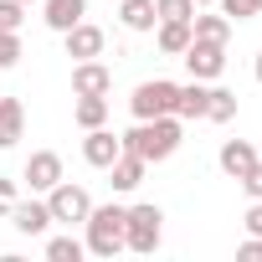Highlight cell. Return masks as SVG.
Segmentation results:
<instances>
[{
    "label": "cell",
    "instance_id": "30bf717a",
    "mask_svg": "<svg viewBox=\"0 0 262 262\" xmlns=\"http://www.w3.org/2000/svg\"><path fill=\"white\" fill-rule=\"evenodd\" d=\"M123 155V139L113 134L108 123H98V128H88V139H82V160L93 165V170H108L113 160Z\"/></svg>",
    "mask_w": 262,
    "mask_h": 262
},
{
    "label": "cell",
    "instance_id": "9c48e42d",
    "mask_svg": "<svg viewBox=\"0 0 262 262\" xmlns=\"http://www.w3.org/2000/svg\"><path fill=\"white\" fill-rule=\"evenodd\" d=\"M113 93V72L93 57V62H72V98H108Z\"/></svg>",
    "mask_w": 262,
    "mask_h": 262
},
{
    "label": "cell",
    "instance_id": "9a60e30c",
    "mask_svg": "<svg viewBox=\"0 0 262 262\" xmlns=\"http://www.w3.org/2000/svg\"><path fill=\"white\" fill-rule=\"evenodd\" d=\"M21 134H26V108H21V98H6V93H0V149H11Z\"/></svg>",
    "mask_w": 262,
    "mask_h": 262
},
{
    "label": "cell",
    "instance_id": "52a82bcc",
    "mask_svg": "<svg viewBox=\"0 0 262 262\" xmlns=\"http://www.w3.org/2000/svg\"><path fill=\"white\" fill-rule=\"evenodd\" d=\"M21 180L31 185V195H47V190H52L57 180H67V175H62V155H57V149H36V155L26 160Z\"/></svg>",
    "mask_w": 262,
    "mask_h": 262
},
{
    "label": "cell",
    "instance_id": "e0dca14e",
    "mask_svg": "<svg viewBox=\"0 0 262 262\" xmlns=\"http://www.w3.org/2000/svg\"><path fill=\"white\" fill-rule=\"evenodd\" d=\"M155 47L165 57H180L190 47V21H155Z\"/></svg>",
    "mask_w": 262,
    "mask_h": 262
},
{
    "label": "cell",
    "instance_id": "603a6c76",
    "mask_svg": "<svg viewBox=\"0 0 262 262\" xmlns=\"http://www.w3.org/2000/svg\"><path fill=\"white\" fill-rule=\"evenodd\" d=\"M221 6V16L236 26V21H252V16H262V0H216Z\"/></svg>",
    "mask_w": 262,
    "mask_h": 262
},
{
    "label": "cell",
    "instance_id": "f1b7e54d",
    "mask_svg": "<svg viewBox=\"0 0 262 262\" xmlns=\"http://www.w3.org/2000/svg\"><path fill=\"white\" fill-rule=\"evenodd\" d=\"M242 226H247V236H262V201H252V206H247Z\"/></svg>",
    "mask_w": 262,
    "mask_h": 262
},
{
    "label": "cell",
    "instance_id": "ba28073f",
    "mask_svg": "<svg viewBox=\"0 0 262 262\" xmlns=\"http://www.w3.org/2000/svg\"><path fill=\"white\" fill-rule=\"evenodd\" d=\"M62 47H67V57H72V62H93V57H103L108 36H103V26H93V21H77L72 31H62Z\"/></svg>",
    "mask_w": 262,
    "mask_h": 262
},
{
    "label": "cell",
    "instance_id": "d6986e66",
    "mask_svg": "<svg viewBox=\"0 0 262 262\" xmlns=\"http://www.w3.org/2000/svg\"><path fill=\"white\" fill-rule=\"evenodd\" d=\"M118 21L123 31H155V0H118Z\"/></svg>",
    "mask_w": 262,
    "mask_h": 262
},
{
    "label": "cell",
    "instance_id": "5bb4252c",
    "mask_svg": "<svg viewBox=\"0 0 262 262\" xmlns=\"http://www.w3.org/2000/svg\"><path fill=\"white\" fill-rule=\"evenodd\" d=\"M216 165H221L231 180H242V175L257 165V149H252V139H226V144H221V155H216Z\"/></svg>",
    "mask_w": 262,
    "mask_h": 262
},
{
    "label": "cell",
    "instance_id": "7c38bea8",
    "mask_svg": "<svg viewBox=\"0 0 262 262\" xmlns=\"http://www.w3.org/2000/svg\"><path fill=\"white\" fill-rule=\"evenodd\" d=\"M144 170H149V160H144V155L123 149V155L108 165V185H113L118 195H128V190H139V185H144Z\"/></svg>",
    "mask_w": 262,
    "mask_h": 262
},
{
    "label": "cell",
    "instance_id": "7402d4cb",
    "mask_svg": "<svg viewBox=\"0 0 262 262\" xmlns=\"http://www.w3.org/2000/svg\"><path fill=\"white\" fill-rule=\"evenodd\" d=\"M47 257H52V262H82V257H88V247L67 231V236H52V242H47Z\"/></svg>",
    "mask_w": 262,
    "mask_h": 262
},
{
    "label": "cell",
    "instance_id": "3957f363",
    "mask_svg": "<svg viewBox=\"0 0 262 262\" xmlns=\"http://www.w3.org/2000/svg\"><path fill=\"white\" fill-rule=\"evenodd\" d=\"M160 242H165V211L160 206H128V216H123V247L149 257V252H160Z\"/></svg>",
    "mask_w": 262,
    "mask_h": 262
},
{
    "label": "cell",
    "instance_id": "4fadbf2b",
    "mask_svg": "<svg viewBox=\"0 0 262 262\" xmlns=\"http://www.w3.org/2000/svg\"><path fill=\"white\" fill-rule=\"evenodd\" d=\"M41 21L62 36V31H72L77 21H88V0H41Z\"/></svg>",
    "mask_w": 262,
    "mask_h": 262
},
{
    "label": "cell",
    "instance_id": "ffe728a7",
    "mask_svg": "<svg viewBox=\"0 0 262 262\" xmlns=\"http://www.w3.org/2000/svg\"><path fill=\"white\" fill-rule=\"evenodd\" d=\"M72 123L82 128V134L98 128V123H108V98H77L72 103Z\"/></svg>",
    "mask_w": 262,
    "mask_h": 262
},
{
    "label": "cell",
    "instance_id": "f546056e",
    "mask_svg": "<svg viewBox=\"0 0 262 262\" xmlns=\"http://www.w3.org/2000/svg\"><path fill=\"white\" fill-rule=\"evenodd\" d=\"M252 72H257V82H262V52H257V62H252Z\"/></svg>",
    "mask_w": 262,
    "mask_h": 262
},
{
    "label": "cell",
    "instance_id": "5b68a950",
    "mask_svg": "<svg viewBox=\"0 0 262 262\" xmlns=\"http://www.w3.org/2000/svg\"><path fill=\"white\" fill-rule=\"evenodd\" d=\"M175 98H180V82H170V77H149V82L134 88L128 108H134V118H160V113H175Z\"/></svg>",
    "mask_w": 262,
    "mask_h": 262
},
{
    "label": "cell",
    "instance_id": "484cf974",
    "mask_svg": "<svg viewBox=\"0 0 262 262\" xmlns=\"http://www.w3.org/2000/svg\"><path fill=\"white\" fill-rule=\"evenodd\" d=\"M26 21V6H16V0H0V31H21Z\"/></svg>",
    "mask_w": 262,
    "mask_h": 262
},
{
    "label": "cell",
    "instance_id": "83f0119b",
    "mask_svg": "<svg viewBox=\"0 0 262 262\" xmlns=\"http://www.w3.org/2000/svg\"><path fill=\"white\" fill-rule=\"evenodd\" d=\"M242 190H247L252 201H262V160H257V165H252V170L242 175Z\"/></svg>",
    "mask_w": 262,
    "mask_h": 262
},
{
    "label": "cell",
    "instance_id": "8992f818",
    "mask_svg": "<svg viewBox=\"0 0 262 262\" xmlns=\"http://www.w3.org/2000/svg\"><path fill=\"white\" fill-rule=\"evenodd\" d=\"M47 206H52V221H62V226H82L88 211H93V195H88L82 185H72V180H57V185L47 190Z\"/></svg>",
    "mask_w": 262,
    "mask_h": 262
},
{
    "label": "cell",
    "instance_id": "cb8c5ba5",
    "mask_svg": "<svg viewBox=\"0 0 262 262\" xmlns=\"http://www.w3.org/2000/svg\"><path fill=\"white\" fill-rule=\"evenodd\" d=\"M155 16L160 21H190L195 16V0H155Z\"/></svg>",
    "mask_w": 262,
    "mask_h": 262
},
{
    "label": "cell",
    "instance_id": "6da1fadb",
    "mask_svg": "<svg viewBox=\"0 0 262 262\" xmlns=\"http://www.w3.org/2000/svg\"><path fill=\"white\" fill-rule=\"evenodd\" d=\"M123 139V149H134V155H144L149 165H165L180 144H185V128H180V118L175 113H160V118H139L128 134H118Z\"/></svg>",
    "mask_w": 262,
    "mask_h": 262
},
{
    "label": "cell",
    "instance_id": "4316f807",
    "mask_svg": "<svg viewBox=\"0 0 262 262\" xmlns=\"http://www.w3.org/2000/svg\"><path fill=\"white\" fill-rule=\"evenodd\" d=\"M16 201H21V185L0 175V216H11V206H16Z\"/></svg>",
    "mask_w": 262,
    "mask_h": 262
},
{
    "label": "cell",
    "instance_id": "4dcf8cb0",
    "mask_svg": "<svg viewBox=\"0 0 262 262\" xmlns=\"http://www.w3.org/2000/svg\"><path fill=\"white\" fill-rule=\"evenodd\" d=\"M16 6H26V11H31V6H41V0H16Z\"/></svg>",
    "mask_w": 262,
    "mask_h": 262
},
{
    "label": "cell",
    "instance_id": "277c9868",
    "mask_svg": "<svg viewBox=\"0 0 262 262\" xmlns=\"http://www.w3.org/2000/svg\"><path fill=\"white\" fill-rule=\"evenodd\" d=\"M180 62H185V72H190L195 82H216V77L226 72V41H206V36H190V47L180 52Z\"/></svg>",
    "mask_w": 262,
    "mask_h": 262
},
{
    "label": "cell",
    "instance_id": "d4e9b609",
    "mask_svg": "<svg viewBox=\"0 0 262 262\" xmlns=\"http://www.w3.org/2000/svg\"><path fill=\"white\" fill-rule=\"evenodd\" d=\"M21 62V31H0V72Z\"/></svg>",
    "mask_w": 262,
    "mask_h": 262
},
{
    "label": "cell",
    "instance_id": "8fae6325",
    "mask_svg": "<svg viewBox=\"0 0 262 262\" xmlns=\"http://www.w3.org/2000/svg\"><path fill=\"white\" fill-rule=\"evenodd\" d=\"M11 226H16L21 236H41V231L52 226V206H47V195L16 201V206H11Z\"/></svg>",
    "mask_w": 262,
    "mask_h": 262
},
{
    "label": "cell",
    "instance_id": "7a4b0ae2",
    "mask_svg": "<svg viewBox=\"0 0 262 262\" xmlns=\"http://www.w3.org/2000/svg\"><path fill=\"white\" fill-rule=\"evenodd\" d=\"M123 216H128V206H118V201H108V206H93L88 211V236H82V247L93 252V257H113V252H123Z\"/></svg>",
    "mask_w": 262,
    "mask_h": 262
},
{
    "label": "cell",
    "instance_id": "ac0fdd59",
    "mask_svg": "<svg viewBox=\"0 0 262 262\" xmlns=\"http://www.w3.org/2000/svg\"><path fill=\"white\" fill-rule=\"evenodd\" d=\"M206 98H211V82H185L180 88V98H175V118L185 123V118H206Z\"/></svg>",
    "mask_w": 262,
    "mask_h": 262
},
{
    "label": "cell",
    "instance_id": "44dd1931",
    "mask_svg": "<svg viewBox=\"0 0 262 262\" xmlns=\"http://www.w3.org/2000/svg\"><path fill=\"white\" fill-rule=\"evenodd\" d=\"M206 118H211V123H231V118H236V93H231V88H211Z\"/></svg>",
    "mask_w": 262,
    "mask_h": 262
},
{
    "label": "cell",
    "instance_id": "1f68e13d",
    "mask_svg": "<svg viewBox=\"0 0 262 262\" xmlns=\"http://www.w3.org/2000/svg\"><path fill=\"white\" fill-rule=\"evenodd\" d=\"M201 6H216V0H195V11H201Z\"/></svg>",
    "mask_w": 262,
    "mask_h": 262
},
{
    "label": "cell",
    "instance_id": "2e32d148",
    "mask_svg": "<svg viewBox=\"0 0 262 262\" xmlns=\"http://www.w3.org/2000/svg\"><path fill=\"white\" fill-rule=\"evenodd\" d=\"M190 36H206V41H231V21H226L221 11L201 6V11L190 16Z\"/></svg>",
    "mask_w": 262,
    "mask_h": 262
}]
</instances>
